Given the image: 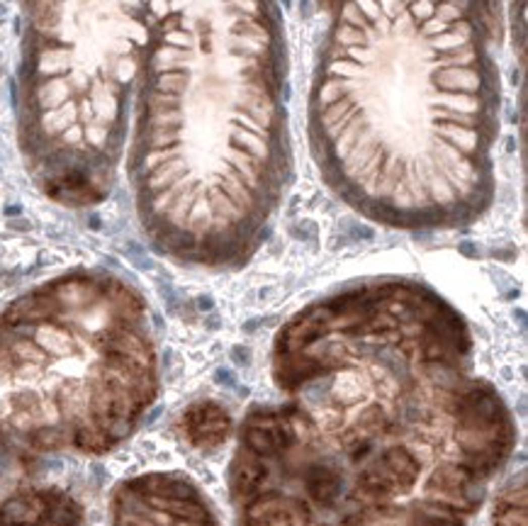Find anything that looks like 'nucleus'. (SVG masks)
<instances>
[{
    "label": "nucleus",
    "instance_id": "f257e3e1",
    "mask_svg": "<svg viewBox=\"0 0 528 526\" xmlns=\"http://www.w3.org/2000/svg\"><path fill=\"white\" fill-rule=\"evenodd\" d=\"M158 395L146 307L112 276L71 273L0 314V472L56 456H102Z\"/></svg>",
    "mask_w": 528,
    "mask_h": 526
},
{
    "label": "nucleus",
    "instance_id": "f03ea898",
    "mask_svg": "<svg viewBox=\"0 0 528 526\" xmlns=\"http://www.w3.org/2000/svg\"><path fill=\"white\" fill-rule=\"evenodd\" d=\"M178 429L188 446H193L195 451H202V453H212V451H219L229 441V436L234 431V419L224 404L212 400H200L190 404L181 414Z\"/></svg>",
    "mask_w": 528,
    "mask_h": 526
}]
</instances>
